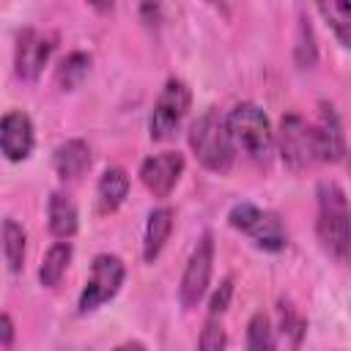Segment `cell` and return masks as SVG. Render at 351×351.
<instances>
[{"label":"cell","mask_w":351,"mask_h":351,"mask_svg":"<svg viewBox=\"0 0 351 351\" xmlns=\"http://www.w3.org/2000/svg\"><path fill=\"white\" fill-rule=\"evenodd\" d=\"M33 123L22 110H11L0 121V148L8 162H22L33 151Z\"/></svg>","instance_id":"cell-10"},{"label":"cell","mask_w":351,"mask_h":351,"mask_svg":"<svg viewBox=\"0 0 351 351\" xmlns=\"http://www.w3.org/2000/svg\"><path fill=\"white\" fill-rule=\"evenodd\" d=\"M318 60V49H315V36L307 19H299V36H296V63L299 69H313Z\"/></svg>","instance_id":"cell-22"},{"label":"cell","mask_w":351,"mask_h":351,"mask_svg":"<svg viewBox=\"0 0 351 351\" xmlns=\"http://www.w3.org/2000/svg\"><path fill=\"white\" fill-rule=\"evenodd\" d=\"M55 38L52 36H44L33 27H25L19 30V38H16V74L22 80H36L41 66L47 63L49 52H52V44Z\"/></svg>","instance_id":"cell-11"},{"label":"cell","mask_w":351,"mask_h":351,"mask_svg":"<svg viewBox=\"0 0 351 351\" xmlns=\"http://www.w3.org/2000/svg\"><path fill=\"white\" fill-rule=\"evenodd\" d=\"M225 343H228V337H225L222 324H219L214 315H208V321L203 324V332H200V343H197V348H200V351H222V348H225Z\"/></svg>","instance_id":"cell-23"},{"label":"cell","mask_w":351,"mask_h":351,"mask_svg":"<svg viewBox=\"0 0 351 351\" xmlns=\"http://www.w3.org/2000/svg\"><path fill=\"white\" fill-rule=\"evenodd\" d=\"M52 165L63 181H77L90 167V148L85 140H66L55 148Z\"/></svg>","instance_id":"cell-13"},{"label":"cell","mask_w":351,"mask_h":351,"mask_svg":"<svg viewBox=\"0 0 351 351\" xmlns=\"http://www.w3.org/2000/svg\"><path fill=\"white\" fill-rule=\"evenodd\" d=\"M0 335H3V348H11V340H14V321L8 313L0 315Z\"/></svg>","instance_id":"cell-26"},{"label":"cell","mask_w":351,"mask_h":351,"mask_svg":"<svg viewBox=\"0 0 351 351\" xmlns=\"http://www.w3.org/2000/svg\"><path fill=\"white\" fill-rule=\"evenodd\" d=\"M88 71H90V55H85V52H71V55L63 58V63L58 66V82H60L66 90H71V88H77V85L85 80Z\"/></svg>","instance_id":"cell-21"},{"label":"cell","mask_w":351,"mask_h":351,"mask_svg":"<svg viewBox=\"0 0 351 351\" xmlns=\"http://www.w3.org/2000/svg\"><path fill=\"white\" fill-rule=\"evenodd\" d=\"M318 14L343 47H351V3H318Z\"/></svg>","instance_id":"cell-19"},{"label":"cell","mask_w":351,"mask_h":351,"mask_svg":"<svg viewBox=\"0 0 351 351\" xmlns=\"http://www.w3.org/2000/svg\"><path fill=\"white\" fill-rule=\"evenodd\" d=\"M274 329L266 313H255L247 324V351H274Z\"/></svg>","instance_id":"cell-20"},{"label":"cell","mask_w":351,"mask_h":351,"mask_svg":"<svg viewBox=\"0 0 351 351\" xmlns=\"http://www.w3.org/2000/svg\"><path fill=\"white\" fill-rule=\"evenodd\" d=\"M348 167H351V162H348Z\"/></svg>","instance_id":"cell-28"},{"label":"cell","mask_w":351,"mask_h":351,"mask_svg":"<svg viewBox=\"0 0 351 351\" xmlns=\"http://www.w3.org/2000/svg\"><path fill=\"white\" fill-rule=\"evenodd\" d=\"M126 192H129V176L123 167H107L96 184V206L101 214H110L115 211L123 200H126Z\"/></svg>","instance_id":"cell-14"},{"label":"cell","mask_w":351,"mask_h":351,"mask_svg":"<svg viewBox=\"0 0 351 351\" xmlns=\"http://www.w3.org/2000/svg\"><path fill=\"white\" fill-rule=\"evenodd\" d=\"M228 222L236 230H241L244 236H250L255 241V247H261V250L280 252L288 244V236H285L280 217L266 211V208H258L252 203H236L228 214Z\"/></svg>","instance_id":"cell-4"},{"label":"cell","mask_w":351,"mask_h":351,"mask_svg":"<svg viewBox=\"0 0 351 351\" xmlns=\"http://www.w3.org/2000/svg\"><path fill=\"white\" fill-rule=\"evenodd\" d=\"M318 197V219L315 233L321 241V250L335 258L337 263L351 261V206L340 184L321 181L315 189Z\"/></svg>","instance_id":"cell-1"},{"label":"cell","mask_w":351,"mask_h":351,"mask_svg":"<svg viewBox=\"0 0 351 351\" xmlns=\"http://www.w3.org/2000/svg\"><path fill=\"white\" fill-rule=\"evenodd\" d=\"M71 252H74V250H71L69 241H58V244H52V247L47 250L44 263H41V269H38L41 285L55 288V285L60 282V277L66 274V269H69V263H71Z\"/></svg>","instance_id":"cell-17"},{"label":"cell","mask_w":351,"mask_h":351,"mask_svg":"<svg viewBox=\"0 0 351 351\" xmlns=\"http://www.w3.org/2000/svg\"><path fill=\"white\" fill-rule=\"evenodd\" d=\"M25 239H27L25 228L8 217L3 222V255H5V263L14 274L22 271V266H25Z\"/></svg>","instance_id":"cell-18"},{"label":"cell","mask_w":351,"mask_h":351,"mask_svg":"<svg viewBox=\"0 0 351 351\" xmlns=\"http://www.w3.org/2000/svg\"><path fill=\"white\" fill-rule=\"evenodd\" d=\"M184 173V156L178 151H162L140 165V178L156 197H167Z\"/></svg>","instance_id":"cell-9"},{"label":"cell","mask_w":351,"mask_h":351,"mask_svg":"<svg viewBox=\"0 0 351 351\" xmlns=\"http://www.w3.org/2000/svg\"><path fill=\"white\" fill-rule=\"evenodd\" d=\"M282 332H293V343H299V337L304 332V321L296 318V313L285 304H282Z\"/></svg>","instance_id":"cell-25"},{"label":"cell","mask_w":351,"mask_h":351,"mask_svg":"<svg viewBox=\"0 0 351 351\" xmlns=\"http://www.w3.org/2000/svg\"><path fill=\"white\" fill-rule=\"evenodd\" d=\"M170 230H173V211H170L167 206L154 208V211L148 214L145 241H143V258H145L148 263H154V261L159 258V252H162V247H165Z\"/></svg>","instance_id":"cell-15"},{"label":"cell","mask_w":351,"mask_h":351,"mask_svg":"<svg viewBox=\"0 0 351 351\" xmlns=\"http://www.w3.org/2000/svg\"><path fill=\"white\" fill-rule=\"evenodd\" d=\"M115 351H145V346L137 343V340H129V343H121Z\"/></svg>","instance_id":"cell-27"},{"label":"cell","mask_w":351,"mask_h":351,"mask_svg":"<svg viewBox=\"0 0 351 351\" xmlns=\"http://www.w3.org/2000/svg\"><path fill=\"white\" fill-rule=\"evenodd\" d=\"M315 132V145H318V159L321 162H337L346 154V134L337 112L329 104H321L318 121L313 123Z\"/></svg>","instance_id":"cell-12"},{"label":"cell","mask_w":351,"mask_h":351,"mask_svg":"<svg viewBox=\"0 0 351 351\" xmlns=\"http://www.w3.org/2000/svg\"><path fill=\"white\" fill-rule=\"evenodd\" d=\"M225 118H228V129L236 148H241L252 162L266 165L274 151V132L266 112L258 104L244 101V104H236Z\"/></svg>","instance_id":"cell-3"},{"label":"cell","mask_w":351,"mask_h":351,"mask_svg":"<svg viewBox=\"0 0 351 351\" xmlns=\"http://www.w3.org/2000/svg\"><path fill=\"white\" fill-rule=\"evenodd\" d=\"M230 296H233V277H225L222 282H219V288L211 293V302H208V315H222L225 310H228V302H230Z\"/></svg>","instance_id":"cell-24"},{"label":"cell","mask_w":351,"mask_h":351,"mask_svg":"<svg viewBox=\"0 0 351 351\" xmlns=\"http://www.w3.org/2000/svg\"><path fill=\"white\" fill-rule=\"evenodd\" d=\"M274 140H277L282 162L291 170H307L315 162H321L318 159V145H315V132L296 112H288V115L280 118V129H277Z\"/></svg>","instance_id":"cell-5"},{"label":"cell","mask_w":351,"mask_h":351,"mask_svg":"<svg viewBox=\"0 0 351 351\" xmlns=\"http://www.w3.org/2000/svg\"><path fill=\"white\" fill-rule=\"evenodd\" d=\"M189 145L203 167L214 173L230 170L236 159V143L228 129V118H222L217 110H206L192 126H189Z\"/></svg>","instance_id":"cell-2"},{"label":"cell","mask_w":351,"mask_h":351,"mask_svg":"<svg viewBox=\"0 0 351 351\" xmlns=\"http://www.w3.org/2000/svg\"><path fill=\"white\" fill-rule=\"evenodd\" d=\"M211 263H214V236L203 233L186 261V269H184L181 285H178V299L186 310L195 307L200 302V296L206 293L208 280H211Z\"/></svg>","instance_id":"cell-8"},{"label":"cell","mask_w":351,"mask_h":351,"mask_svg":"<svg viewBox=\"0 0 351 351\" xmlns=\"http://www.w3.org/2000/svg\"><path fill=\"white\" fill-rule=\"evenodd\" d=\"M123 277H126V269L118 255H110V252L96 255L90 263L85 288L80 293V313H90V310L101 307L104 302H110L121 291Z\"/></svg>","instance_id":"cell-6"},{"label":"cell","mask_w":351,"mask_h":351,"mask_svg":"<svg viewBox=\"0 0 351 351\" xmlns=\"http://www.w3.org/2000/svg\"><path fill=\"white\" fill-rule=\"evenodd\" d=\"M192 104V93L186 88L184 80L178 77H170L154 104V112L148 118V132L154 140H170L176 134V129L181 126L186 110Z\"/></svg>","instance_id":"cell-7"},{"label":"cell","mask_w":351,"mask_h":351,"mask_svg":"<svg viewBox=\"0 0 351 351\" xmlns=\"http://www.w3.org/2000/svg\"><path fill=\"white\" fill-rule=\"evenodd\" d=\"M47 214H49V230L58 239H71L77 233V206H74V200L69 195L52 192Z\"/></svg>","instance_id":"cell-16"}]
</instances>
